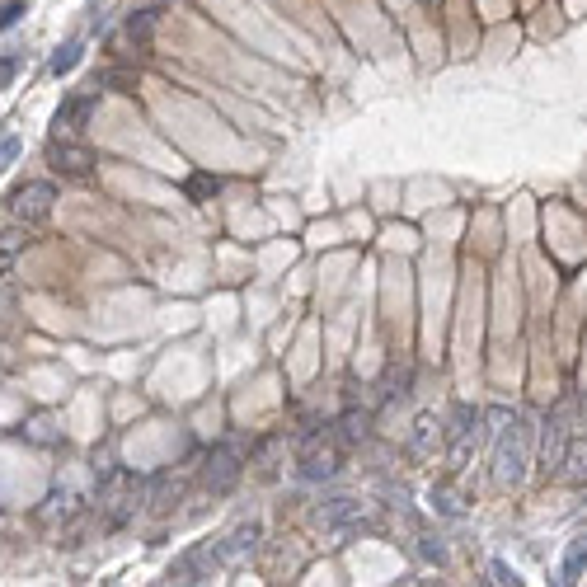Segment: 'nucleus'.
I'll return each instance as SVG.
<instances>
[{
  "mask_svg": "<svg viewBox=\"0 0 587 587\" xmlns=\"http://www.w3.org/2000/svg\"><path fill=\"white\" fill-rule=\"evenodd\" d=\"M47 165L62 174V179H90L94 170V155L85 151V146H76V141H66L57 137L52 146H47Z\"/></svg>",
  "mask_w": 587,
  "mask_h": 587,
  "instance_id": "nucleus-1",
  "label": "nucleus"
},
{
  "mask_svg": "<svg viewBox=\"0 0 587 587\" xmlns=\"http://www.w3.org/2000/svg\"><path fill=\"white\" fill-rule=\"evenodd\" d=\"M52 202H57V188L47 184V179H38V184H24L15 193V217L29 226V221H43L47 212H52Z\"/></svg>",
  "mask_w": 587,
  "mask_h": 587,
  "instance_id": "nucleus-2",
  "label": "nucleus"
},
{
  "mask_svg": "<svg viewBox=\"0 0 587 587\" xmlns=\"http://www.w3.org/2000/svg\"><path fill=\"white\" fill-rule=\"evenodd\" d=\"M334 470H339V447H325V442L315 437V442L301 451V475L306 479H329Z\"/></svg>",
  "mask_w": 587,
  "mask_h": 587,
  "instance_id": "nucleus-3",
  "label": "nucleus"
},
{
  "mask_svg": "<svg viewBox=\"0 0 587 587\" xmlns=\"http://www.w3.org/2000/svg\"><path fill=\"white\" fill-rule=\"evenodd\" d=\"M235 479H240V461H235V451L217 447L212 451V461H207V489H212V494H226Z\"/></svg>",
  "mask_w": 587,
  "mask_h": 587,
  "instance_id": "nucleus-4",
  "label": "nucleus"
},
{
  "mask_svg": "<svg viewBox=\"0 0 587 587\" xmlns=\"http://www.w3.org/2000/svg\"><path fill=\"white\" fill-rule=\"evenodd\" d=\"M94 99H99V85H94L90 94H71L62 104V113H57V132L62 137H71V132H80L85 127V118H90V109H94Z\"/></svg>",
  "mask_w": 587,
  "mask_h": 587,
  "instance_id": "nucleus-5",
  "label": "nucleus"
},
{
  "mask_svg": "<svg viewBox=\"0 0 587 587\" xmlns=\"http://www.w3.org/2000/svg\"><path fill=\"white\" fill-rule=\"evenodd\" d=\"M29 249V231L24 226H10V231H0V273L5 268H15V259Z\"/></svg>",
  "mask_w": 587,
  "mask_h": 587,
  "instance_id": "nucleus-6",
  "label": "nucleus"
},
{
  "mask_svg": "<svg viewBox=\"0 0 587 587\" xmlns=\"http://www.w3.org/2000/svg\"><path fill=\"white\" fill-rule=\"evenodd\" d=\"M587 569V536H578V541L564 550V569H559V583H578V573Z\"/></svg>",
  "mask_w": 587,
  "mask_h": 587,
  "instance_id": "nucleus-7",
  "label": "nucleus"
},
{
  "mask_svg": "<svg viewBox=\"0 0 587 587\" xmlns=\"http://www.w3.org/2000/svg\"><path fill=\"white\" fill-rule=\"evenodd\" d=\"M151 29H155V10H137V15L127 19V43H137V52H146V43H151Z\"/></svg>",
  "mask_w": 587,
  "mask_h": 587,
  "instance_id": "nucleus-8",
  "label": "nucleus"
},
{
  "mask_svg": "<svg viewBox=\"0 0 587 587\" xmlns=\"http://www.w3.org/2000/svg\"><path fill=\"white\" fill-rule=\"evenodd\" d=\"M80 52H85L80 38H71L66 47H57V57H52V76H71V71L80 66Z\"/></svg>",
  "mask_w": 587,
  "mask_h": 587,
  "instance_id": "nucleus-9",
  "label": "nucleus"
},
{
  "mask_svg": "<svg viewBox=\"0 0 587 587\" xmlns=\"http://www.w3.org/2000/svg\"><path fill=\"white\" fill-rule=\"evenodd\" d=\"M99 90H137V71H123V66H109V71H99L94 80Z\"/></svg>",
  "mask_w": 587,
  "mask_h": 587,
  "instance_id": "nucleus-10",
  "label": "nucleus"
},
{
  "mask_svg": "<svg viewBox=\"0 0 587 587\" xmlns=\"http://www.w3.org/2000/svg\"><path fill=\"white\" fill-rule=\"evenodd\" d=\"M19 155H24V137H19V132H0V174L10 170Z\"/></svg>",
  "mask_w": 587,
  "mask_h": 587,
  "instance_id": "nucleus-11",
  "label": "nucleus"
},
{
  "mask_svg": "<svg viewBox=\"0 0 587 587\" xmlns=\"http://www.w3.org/2000/svg\"><path fill=\"white\" fill-rule=\"evenodd\" d=\"M348 517H357L353 498H334L329 508H320V522H325V526H339V522H348Z\"/></svg>",
  "mask_w": 587,
  "mask_h": 587,
  "instance_id": "nucleus-12",
  "label": "nucleus"
},
{
  "mask_svg": "<svg viewBox=\"0 0 587 587\" xmlns=\"http://www.w3.org/2000/svg\"><path fill=\"white\" fill-rule=\"evenodd\" d=\"M254 541H259V526H240L226 545V555H245V550H254Z\"/></svg>",
  "mask_w": 587,
  "mask_h": 587,
  "instance_id": "nucleus-13",
  "label": "nucleus"
},
{
  "mask_svg": "<svg viewBox=\"0 0 587 587\" xmlns=\"http://www.w3.org/2000/svg\"><path fill=\"white\" fill-rule=\"evenodd\" d=\"M217 188H221V179H217V174H193V184H188V193H193V198H212Z\"/></svg>",
  "mask_w": 587,
  "mask_h": 587,
  "instance_id": "nucleus-14",
  "label": "nucleus"
},
{
  "mask_svg": "<svg viewBox=\"0 0 587 587\" xmlns=\"http://www.w3.org/2000/svg\"><path fill=\"white\" fill-rule=\"evenodd\" d=\"M29 437H33V442H57V433H52V418H47V414L33 418V423H29Z\"/></svg>",
  "mask_w": 587,
  "mask_h": 587,
  "instance_id": "nucleus-15",
  "label": "nucleus"
},
{
  "mask_svg": "<svg viewBox=\"0 0 587 587\" xmlns=\"http://www.w3.org/2000/svg\"><path fill=\"white\" fill-rule=\"evenodd\" d=\"M19 15H24V0H10V5L0 10V33H5V29H15V24H19Z\"/></svg>",
  "mask_w": 587,
  "mask_h": 587,
  "instance_id": "nucleus-16",
  "label": "nucleus"
},
{
  "mask_svg": "<svg viewBox=\"0 0 587 587\" xmlns=\"http://www.w3.org/2000/svg\"><path fill=\"white\" fill-rule=\"evenodd\" d=\"M19 71V57H0V90L10 85V76Z\"/></svg>",
  "mask_w": 587,
  "mask_h": 587,
  "instance_id": "nucleus-17",
  "label": "nucleus"
},
{
  "mask_svg": "<svg viewBox=\"0 0 587 587\" xmlns=\"http://www.w3.org/2000/svg\"><path fill=\"white\" fill-rule=\"evenodd\" d=\"M494 583H517V573H512L508 564H494Z\"/></svg>",
  "mask_w": 587,
  "mask_h": 587,
  "instance_id": "nucleus-18",
  "label": "nucleus"
}]
</instances>
